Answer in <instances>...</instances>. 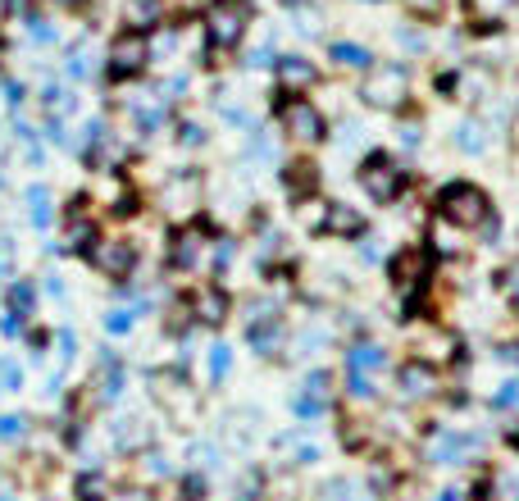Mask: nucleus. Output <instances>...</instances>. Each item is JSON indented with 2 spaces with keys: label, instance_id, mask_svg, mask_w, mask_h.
Instances as JSON below:
<instances>
[{
  "label": "nucleus",
  "instance_id": "aec40b11",
  "mask_svg": "<svg viewBox=\"0 0 519 501\" xmlns=\"http://www.w3.org/2000/svg\"><path fill=\"white\" fill-rule=\"evenodd\" d=\"M333 60H337L342 69H369L374 55H369L365 46H355V42H337V46H333Z\"/></svg>",
  "mask_w": 519,
  "mask_h": 501
},
{
  "label": "nucleus",
  "instance_id": "473e14b6",
  "mask_svg": "<svg viewBox=\"0 0 519 501\" xmlns=\"http://www.w3.org/2000/svg\"><path fill=\"white\" fill-rule=\"evenodd\" d=\"M137 23H150L155 19V0H133V10H128Z\"/></svg>",
  "mask_w": 519,
  "mask_h": 501
},
{
  "label": "nucleus",
  "instance_id": "1a4fd4ad",
  "mask_svg": "<svg viewBox=\"0 0 519 501\" xmlns=\"http://www.w3.org/2000/svg\"><path fill=\"white\" fill-rule=\"evenodd\" d=\"M314 83V64L301 60V55H288V60H278V87L283 92H305Z\"/></svg>",
  "mask_w": 519,
  "mask_h": 501
},
{
  "label": "nucleus",
  "instance_id": "f257e3e1",
  "mask_svg": "<svg viewBox=\"0 0 519 501\" xmlns=\"http://www.w3.org/2000/svg\"><path fill=\"white\" fill-rule=\"evenodd\" d=\"M437 210H442V219L456 223V228H478V223H488V197H483L478 187H469V182L447 187L442 197H437Z\"/></svg>",
  "mask_w": 519,
  "mask_h": 501
},
{
  "label": "nucleus",
  "instance_id": "9b49d317",
  "mask_svg": "<svg viewBox=\"0 0 519 501\" xmlns=\"http://www.w3.org/2000/svg\"><path fill=\"white\" fill-rule=\"evenodd\" d=\"M247 337H251V346H255L260 356H269L273 346H278V337H283V328H278L273 315H255V319L247 324Z\"/></svg>",
  "mask_w": 519,
  "mask_h": 501
},
{
  "label": "nucleus",
  "instance_id": "393cba45",
  "mask_svg": "<svg viewBox=\"0 0 519 501\" xmlns=\"http://www.w3.org/2000/svg\"><path fill=\"white\" fill-rule=\"evenodd\" d=\"M73 105H77V96H69V92H64V87H55V83L46 87V109H51V114H69Z\"/></svg>",
  "mask_w": 519,
  "mask_h": 501
},
{
  "label": "nucleus",
  "instance_id": "5701e85b",
  "mask_svg": "<svg viewBox=\"0 0 519 501\" xmlns=\"http://www.w3.org/2000/svg\"><path fill=\"white\" fill-rule=\"evenodd\" d=\"M77 501H109V488L101 474H83L77 479Z\"/></svg>",
  "mask_w": 519,
  "mask_h": 501
},
{
  "label": "nucleus",
  "instance_id": "72a5a7b5",
  "mask_svg": "<svg viewBox=\"0 0 519 501\" xmlns=\"http://www.w3.org/2000/svg\"><path fill=\"white\" fill-rule=\"evenodd\" d=\"M406 5H410L415 14H424V19H433L437 10H442V0H406Z\"/></svg>",
  "mask_w": 519,
  "mask_h": 501
},
{
  "label": "nucleus",
  "instance_id": "ddd939ff",
  "mask_svg": "<svg viewBox=\"0 0 519 501\" xmlns=\"http://www.w3.org/2000/svg\"><path fill=\"white\" fill-rule=\"evenodd\" d=\"M283 182H288V197L301 201L305 191H314V165H301V160L288 165V169H283Z\"/></svg>",
  "mask_w": 519,
  "mask_h": 501
},
{
  "label": "nucleus",
  "instance_id": "bb28decb",
  "mask_svg": "<svg viewBox=\"0 0 519 501\" xmlns=\"http://www.w3.org/2000/svg\"><path fill=\"white\" fill-rule=\"evenodd\" d=\"M456 141H460V150H469V156H478V150H483V137H478V124H460V128H456Z\"/></svg>",
  "mask_w": 519,
  "mask_h": 501
},
{
  "label": "nucleus",
  "instance_id": "f03ea898",
  "mask_svg": "<svg viewBox=\"0 0 519 501\" xmlns=\"http://www.w3.org/2000/svg\"><path fill=\"white\" fill-rule=\"evenodd\" d=\"M247 19H251V0H215L206 14L210 46H237V36L247 32Z\"/></svg>",
  "mask_w": 519,
  "mask_h": 501
},
{
  "label": "nucleus",
  "instance_id": "c756f323",
  "mask_svg": "<svg viewBox=\"0 0 519 501\" xmlns=\"http://www.w3.org/2000/svg\"><path fill=\"white\" fill-rule=\"evenodd\" d=\"M105 328H109V333H128V328H133V311H109V315H105Z\"/></svg>",
  "mask_w": 519,
  "mask_h": 501
},
{
  "label": "nucleus",
  "instance_id": "0eeeda50",
  "mask_svg": "<svg viewBox=\"0 0 519 501\" xmlns=\"http://www.w3.org/2000/svg\"><path fill=\"white\" fill-rule=\"evenodd\" d=\"M278 119H283V128L301 141H319L324 137V119H319V109L310 101H283L278 105Z\"/></svg>",
  "mask_w": 519,
  "mask_h": 501
},
{
  "label": "nucleus",
  "instance_id": "a878e982",
  "mask_svg": "<svg viewBox=\"0 0 519 501\" xmlns=\"http://www.w3.org/2000/svg\"><path fill=\"white\" fill-rule=\"evenodd\" d=\"M23 388V369L14 360H0V392H19Z\"/></svg>",
  "mask_w": 519,
  "mask_h": 501
},
{
  "label": "nucleus",
  "instance_id": "f704fd0d",
  "mask_svg": "<svg viewBox=\"0 0 519 501\" xmlns=\"http://www.w3.org/2000/svg\"><path fill=\"white\" fill-rule=\"evenodd\" d=\"M73 352H77V342H73V333L64 328V333H60V356H64V360H73Z\"/></svg>",
  "mask_w": 519,
  "mask_h": 501
},
{
  "label": "nucleus",
  "instance_id": "58836bf2",
  "mask_svg": "<svg viewBox=\"0 0 519 501\" xmlns=\"http://www.w3.org/2000/svg\"><path fill=\"white\" fill-rule=\"evenodd\" d=\"M401 141H406V146H415V141H419V128H415V124H410V128H401Z\"/></svg>",
  "mask_w": 519,
  "mask_h": 501
},
{
  "label": "nucleus",
  "instance_id": "f8f14e48",
  "mask_svg": "<svg viewBox=\"0 0 519 501\" xmlns=\"http://www.w3.org/2000/svg\"><path fill=\"white\" fill-rule=\"evenodd\" d=\"M324 228H328V233H337V238H355V233H365V219L355 210H346V206H328Z\"/></svg>",
  "mask_w": 519,
  "mask_h": 501
},
{
  "label": "nucleus",
  "instance_id": "4c0bfd02",
  "mask_svg": "<svg viewBox=\"0 0 519 501\" xmlns=\"http://www.w3.org/2000/svg\"><path fill=\"white\" fill-rule=\"evenodd\" d=\"M5 101H10V105H23V87H19V83H5Z\"/></svg>",
  "mask_w": 519,
  "mask_h": 501
},
{
  "label": "nucleus",
  "instance_id": "79ce46f5",
  "mask_svg": "<svg viewBox=\"0 0 519 501\" xmlns=\"http://www.w3.org/2000/svg\"><path fill=\"white\" fill-rule=\"evenodd\" d=\"M501 356H510V360L519 365V346H510V352H501Z\"/></svg>",
  "mask_w": 519,
  "mask_h": 501
},
{
  "label": "nucleus",
  "instance_id": "39448f33",
  "mask_svg": "<svg viewBox=\"0 0 519 501\" xmlns=\"http://www.w3.org/2000/svg\"><path fill=\"white\" fill-rule=\"evenodd\" d=\"M146 60H150L146 32H124V36L109 46V78H133V73L146 69Z\"/></svg>",
  "mask_w": 519,
  "mask_h": 501
},
{
  "label": "nucleus",
  "instance_id": "c03bdc74",
  "mask_svg": "<svg viewBox=\"0 0 519 501\" xmlns=\"http://www.w3.org/2000/svg\"><path fill=\"white\" fill-rule=\"evenodd\" d=\"M437 501H460V497H456V492H442V497H437Z\"/></svg>",
  "mask_w": 519,
  "mask_h": 501
},
{
  "label": "nucleus",
  "instance_id": "c9c22d12",
  "mask_svg": "<svg viewBox=\"0 0 519 501\" xmlns=\"http://www.w3.org/2000/svg\"><path fill=\"white\" fill-rule=\"evenodd\" d=\"M118 501H155L146 488H124V492H118Z\"/></svg>",
  "mask_w": 519,
  "mask_h": 501
},
{
  "label": "nucleus",
  "instance_id": "6e6552de",
  "mask_svg": "<svg viewBox=\"0 0 519 501\" xmlns=\"http://www.w3.org/2000/svg\"><path fill=\"white\" fill-rule=\"evenodd\" d=\"M87 255H92V264L101 269V274H109V279H124L128 269H133V260H137V251H133L128 242H118V238H109V242H96Z\"/></svg>",
  "mask_w": 519,
  "mask_h": 501
},
{
  "label": "nucleus",
  "instance_id": "ea45409f",
  "mask_svg": "<svg viewBox=\"0 0 519 501\" xmlns=\"http://www.w3.org/2000/svg\"><path fill=\"white\" fill-rule=\"evenodd\" d=\"M46 292H51V296H64V283H60L55 274H51V279H46Z\"/></svg>",
  "mask_w": 519,
  "mask_h": 501
},
{
  "label": "nucleus",
  "instance_id": "4be33fe9",
  "mask_svg": "<svg viewBox=\"0 0 519 501\" xmlns=\"http://www.w3.org/2000/svg\"><path fill=\"white\" fill-rule=\"evenodd\" d=\"M196 255H201V233H178L174 264H196Z\"/></svg>",
  "mask_w": 519,
  "mask_h": 501
},
{
  "label": "nucleus",
  "instance_id": "423d86ee",
  "mask_svg": "<svg viewBox=\"0 0 519 501\" xmlns=\"http://www.w3.org/2000/svg\"><path fill=\"white\" fill-rule=\"evenodd\" d=\"M387 365V352H378V346H351L346 352V388L351 397H369V374H378Z\"/></svg>",
  "mask_w": 519,
  "mask_h": 501
},
{
  "label": "nucleus",
  "instance_id": "7ed1b4c3",
  "mask_svg": "<svg viewBox=\"0 0 519 501\" xmlns=\"http://www.w3.org/2000/svg\"><path fill=\"white\" fill-rule=\"evenodd\" d=\"M369 105L378 109H401L406 96H410V78H406V69L401 64H383V69H369V78H365V92H361Z\"/></svg>",
  "mask_w": 519,
  "mask_h": 501
},
{
  "label": "nucleus",
  "instance_id": "9d476101",
  "mask_svg": "<svg viewBox=\"0 0 519 501\" xmlns=\"http://www.w3.org/2000/svg\"><path fill=\"white\" fill-rule=\"evenodd\" d=\"M401 392L415 401V397H433L437 392V374L428 365H406L401 369Z\"/></svg>",
  "mask_w": 519,
  "mask_h": 501
},
{
  "label": "nucleus",
  "instance_id": "20e7f679",
  "mask_svg": "<svg viewBox=\"0 0 519 501\" xmlns=\"http://www.w3.org/2000/svg\"><path fill=\"white\" fill-rule=\"evenodd\" d=\"M361 182L374 201H396L401 197V187H406V169H396L387 156H369L365 169H361Z\"/></svg>",
  "mask_w": 519,
  "mask_h": 501
},
{
  "label": "nucleus",
  "instance_id": "e433bc0d",
  "mask_svg": "<svg viewBox=\"0 0 519 501\" xmlns=\"http://www.w3.org/2000/svg\"><path fill=\"white\" fill-rule=\"evenodd\" d=\"M201 137H206V133L196 128V124H182V141H187V146H196V141H201Z\"/></svg>",
  "mask_w": 519,
  "mask_h": 501
},
{
  "label": "nucleus",
  "instance_id": "7c9ffc66",
  "mask_svg": "<svg viewBox=\"0 0 519 501\" xmlns=\"http://www.w3.org/2000/svg\"><path fill=\"white\" fill-rule=\"evenodd\" d=\"M296 415H301V419L324 415V397H301V401H296Z\"/></svg>",
  "mask_w": 519,
  "mask_h": 501
},
{
  "label": "nucleus",
  "instance_id": "dca6fc26",
  "mask_svg": "<svg viewBox=\"0 0 519 501\" xmlns=\"http://www.w3.org/2000/svg\"><path fill=\"white\" fill-rule=\"evenodd\" d=\"M196 311H201L206 324H223V315H228V296H223V292H201V296H196Z\"/></svg>",
  "mask_w": 519,
  "mask_h": 501
},
{
  "label": "nucleus",
  "instance_id": "cd10ccee",
  "mask_svg": "<svg viewBox=\"0 0 519 501\" xmlns=\"http://www.w3.org/2000/svg\"><path fill=\"white\" fill-rule=\"evenodd\" d=\"M228 374V346H210V378L219 383Z\"/></svg>",
  "mask_w": 519,
  "mask_h": 501
},
{
  "label": "nucleus",
  "instance_id": "c85d7f7f",
  "mask_svg": "<svg viewBox=\"0 0 519 501\" xmlns=\"http://www.w3.org/2000/svg\"><path fill=\"white\" fill-rule=\"evenodd\" d=\"M510 406H519V383H506V388L492 397V410H510Z\"/></svg>",
  "mask_w": 519,
  "mask_h": 501
},
{
  "label": "nucleus",
  "instance_id": "a19ab883",
  "mask_svg": "<svg viewBox=\"0 0 519 501\" xmlns=\"http://www.w3.org/2000/svg\"><path fill=\"white\" fill-rule=\"evenodd\" d=\"M0 501H14V483L10 479H0Z\"/></svg>",
  "mask_w": 519,
  "mask_h": 501
},
{
  "label": "nucleus",
  "instance_id": "f3484780",
  "mask_svg": "<svg viewBox=\"0 0 519 501\" xmlns=\"http://www.w3.org/2000/svg\"><path fill=\"white\" fill-rule=\"evenodd\" d=\"M5 301H10V315H14V319H28V315H32V301H36V292H32V283H10Z\"/></svg>",
  "mask_w": 519,
  "mask_h": 501
},
{
  "label": "nucleus",
  "instance_id": "2eb2a0df",
  "mask_svg": "<svg viewBox=\"0 0 519 501\" xmlns=\"http://www.w3.org/2000/svg\"><path fill=\"white\" fill-rule=\"evenodd\" d=\"M474 447V438H456V433H442L433 447V460H442V465H451V460H460L465 451Z\"/></svg>",
  "mask_w": 519,
  "mask_h": 501
},
{
  "label": "nucleus",
  "instance_id": "6ab92c4d",
  "mask_svg": "<svg viewBox=\"0 0 519 501\" xmlns=\"http://www.w3.org/2000/svg\"><path fill=\"white\" fill-rule=\"evenodd\" d=\"M424 274V264H419V251H406V255H396L392 260V279L401 283V287H410L415 279Z\"/></svg>",
  "mask_w": 519,
  "mask_h": 501
},
{
  "label": "nucleus",
  "instance_id": "412c9836",
  "mask_svg": "<svg viewBox=\"0 0 519 501\" xmlns=\"http://www.w3.org/2000/svg\"><path fill=\"white\" fill-rule=\"evenodd\" d=\"M92 242H96V228L87 219H69V246L73 251H92Z\"/></svg>",
  "mask_w": 519,
  "mask_h": 501
},
{
  "label": "nucleus",
  "instance_id": "4468645a",
  "mask_svg": "<svg viewBox=\"0 0 519 501\" xmlns=\"http://www.w3.org/2000/svg\"><path fill=\"white\" fill-rule=\"evenodd\" d=\"M114 447H124V451L146 447V429H142V419H118V424H114Z\"/></svg>",
  "mask_w": 519,
  "mask_h": 501
},
{
  "label": "nucleus",
  "instance_id": "2f4dec72",
  "mask_svg": "<svg viewBox=\"0 0 519 501\" xmlns=\"http://www.w3.org/2000/svg\"><path fill=\"white\" fill-rule=\"evenodd\" d=\"M305 388H310L305 397H324V392H328V374H324V369H314V374L305 378Z\"/></svg>",
  "mask_w": 519,
  "mask_h": 501
},
{
  "label": "nucleus",
  "instance_id": "b1692460",
  "mask_svg": "<svg viewBox=\"0 0 519 501\" xmlns=\"http://www.w3.org/2000/svg\"><path fill=\"white\" fill-rule=\"evenodd\" d=\"M28 438V419L23 415H0V442H23Z\"/></svg>",
  "mask_w": 519,
  "mask_h": 501
},
{
  "label": "nucleus",
  "instance_id": "37998d69",
  "mask_svg": "<svg viewBox=\"0 0 519 501\" xmlns=\"http://www.w3.org/2000/svg\"><path fill=\"white\" fill-rule=\"evenodd\" d=\"M488 5H492V10H506V5H510V0H488Z\"/></svg>",
  "mask_w": 519,
  "mask_h": 501
},
{
  "label": "nucleus",
  "instance_id": "a211bd4d",
  "mask_svg": "<svg viewBox=\"0 0 519 501\" xmlns=\"http://www.w3.org/2000/svg\"><path fill=\"white\" fill-rule=\"evenodd\" d=\"M28 219H32L36 228L51 223V191H46V187H28Z\"/></svg>",
  "mask_w": 519,
  "mask_h": 501
}]
</instances>
